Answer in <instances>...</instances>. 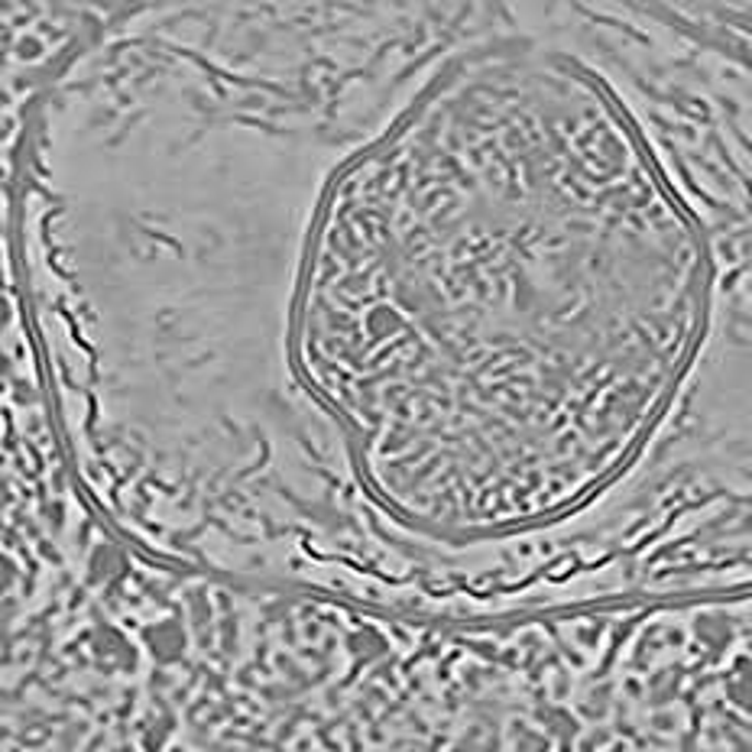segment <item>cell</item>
Listing matches in <instances>:
<instances>
[{"mask_svg": "<svg viewBox=\"0 0 752 752\" xmlns=\"http://www.w3.org/2000/svg\"><path fill=\"white\" fill-rule=\"evenodd\" d=\"M56 546H59V542H56ZM56 546H53V548H56ZM40 558H43V554H40ZM30 564H33V561H30ZM20 571H23V568H20ZM10 577H13V574H10ZM3 581H7V577H3Z\"/></svg>", "mask_w": 752, "mask_h": 752, "instance_id": "obj_2", "label": "cell"}, {"mask_svg": "<svg viewBox=\"0 0 752 752\" xmlns=\"http://www.w3.org/2000/svg\"><path fill=\"white\" fill-rule=\"evenodd\" d=\"M558 10L500 7L302 217L267 332L285 577L454 597L636 471L707 318L694 207Z\"/></svg>", "mask_w": 752, "mask_h": 752, "instance_id": "obj_1", "label": "cell"}]
</instances>
